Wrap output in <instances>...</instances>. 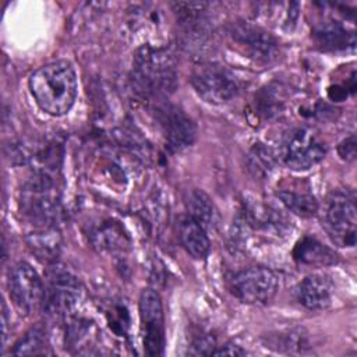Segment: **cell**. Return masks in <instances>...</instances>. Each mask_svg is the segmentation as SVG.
Instances as JSON below:
<instances>
[{"instance_id": "obj_1", "label": "cell", "mask_w": 357, "mask_h": 357, "mask_svg": "<svg viewBox=\"0 0 357 357\" xmlns=\"http://www.w3.org/2000/svg\"><path fill=\"white\" fill-rule=\"evenodd\" d=\"M28 85L36 105L52 116L68 113L78 93L77 74L67 60L40 66L31 74Z\"/></svg>"}, {"instance_id": "obj_2", "label": "cell", "mask_w": 357, "mask_h": 357, "mask_svg": "<svg viewBox=\"0 0 357 357\" xmlns=\"http://www.w3.org/2000/svg\"><path fill=\"white\" fill-rule=\"evenodd\" d=\"M176 63L165 47L142 46L134 59L131 82L144 98L169 95L176 86Z\"/></svg>"}, {"instance_id": "obj_3", "label": "cell", "mask_w": 357, "mask_h": 357, "mask_svg": "<svg viewBox=\"0 0 357 357\" xmlns=\"http://www.w3.org/2000/svg\"><path fill=\"white\" fill-rule=\"evenodd\" d=\"M357 206L351 190H336L325 201L322 227L331 240L344 248L356 245Z\"/></svg>"}, {"instance_id": "obj_4", "label": "cell", "mask_w": 357, "mask_h": 357, "mask_svg": "<svg viewBox=\"0 0 357 357\" xmlns=\"http://www.w3.org/2000/svg\"><path fill=\"white\" fill-rule=\"evenodd\" d=\"M191 85L199 98L213 105L229 102L240 91L238 78L218 63L197 66L191 74Z\"/></svg>"}, {"instance_id": "obj_5", "label": "cell", "mask_w": 357, "mask_h": 357, "mask_svg": "<svg viewBox=\"0 0 357 357\" xmlns=\"http://www.w3.org/2000/svg\"><path fill=\"white\" fill-rule=\"evenodd\" d=\"M279 279L265 266H252L238 271L230 279V290L241 303L252 305L268 304L276 294Z\"/></svg>"}, {"instance_id": "obj_6", "label": "cell", "mask_w": 357, "mask_h": 357, "mask_svg": "<svg viewBox=\"0 0 357 357\" xmlns=\"http://www.w3.org/2000/svg\"><path fill=\"white\" fill-rule=\"evenodd\" d=\"M326 153L324 142L308 128H296L280 146V159L291 170H308L319 163Z\"/></svg>"}, {"instance_id": "obj_7", "label": "cell", "mask_w": 357, "mask_h": 357, "mask_svg": "<svg viewBox=\"0 0 357 357\" xmlns=\"http://www.w3.org/2000/svg\"><path fill=\"white\" fill-rule=\"evenodd\" d=\"M139 319L144 340V351L148 356H160L165 349V317L160 296L152 290L145 289L141 291Z\"/></svg>"}, {"instance_id": "obj_8", "label": "cell", "mask_w": 357, "mask_h": 357, "mask_svg": "<svg viewBox=\"0 0 357 357\" xmlns=\"http://www.w3.org/2000/svg\"><path fill=\"white\" fill-rule=\"evenodd\" d=\"M10 297L22 314H31L45 300V289L40 276L33 266L25 261L15 264L10 272L8 280Z\"/></svg>"}, {"instance_id": "obj_9", "label": "cell", "mask_w": 357, "mask_h": 357, "mask_svg": "<svg viewBox=\"0 0 357 357\" xmlns=\"http://www.w3.org/2000/svg\"><path fill=\"white\" fill-rule=\"evenodd\" d=\"M158 120L167 146L172 151H181L192 144L195 138V126L178 107L172 105L159 107Z\"/></svg>"}, {"instance_id": "obj_10", "label": "cell", "mask_w": 357, "mask_h": 357, "mask_svg": "<svg viewBox=\"0 0 357 357\" xmlns=\"http://www.w3.org/2000/svg\"><path fill=\"white\" fill-rule=\"evenodd\" d=\"M231 36L255 59L271 60L278 53L276 39L258 26L243 22L237 24L231 29Z\"/></svg>"}, {"instance_id": "obj_11", "label": "cell", "mask_w": 357, "mask_h": 357, "mask_svg": "<svg viewBox=\"0 0 357 357\" xmlns=\"http://www.w3.org/2000/svg\"><path fill=\"white\" fill-rule=\"evenodd\" d=\"M333 296V283L329 276L312 273L303 279L296 287L297 301L308 310L326 308Z\"/></svg>"}, {"instance_id": "obj_12", "label": "cell", "mask_w": 357, "mask_h": 357, "mask_svg": "<svg viewBox=\"0 0 357 357\" xmlns=\"http://www.w3.org/2000/svg\"><path fill=\"white\" fill-rule=\"evenodd\" d=\"M25 212L39 222H47L53 218L56 202L52 194V184L47 178H38L32 181L25 190L22 199Z\"/></svg>"}, {"instance_id": "obj_13", "label": "cell", "mask_w": 357, "mask_h": 357, "mask_svg": "<svg viewBox=\"0 0 357 357\" xmlns=\"http://www.w3.org/2000/svg\"><path fill=\"white\" fill-rule=\"evenodd\" d=\"M78 296L79 290L75 278L68 273H59L52 279L47 293L45 291L43 304L46 303L53 314H67V311L77 303Z\"/></svg>"}, {"instance_id": "obj_14", "label": "cell", "mask_w": 357, "mask_h": 357, "mask_svg": "<svg viewBox=\"0 0 357 357\" xmlns=\"http://www.w3.org/2000/svg\"><path fill=\"white\" fill-rule=\"evenodd\" d=\"M178 237L183 248L195 259H205L211 251V241L206 230L190 216L184 218L180 223Z\"/></svg>"}, {"instance_id": "obj_15", "label": "cell", "mask_w": 357, "mask_h": 357, "mask_svg": "<svg viewBox=\"0 0 357 357\" xmlns=\"http://www.w3.org/2000/svg\"><path fill=\"white\" fill-rule=\"evenodd\" d=\"M188 216L201 225L206 231L218 226V211L212 199L202 190H191L185 198Z\"/></svg>"}, {"instance_id": "obj_16", "label": "cell", "mask_w": 357, "mask_h": 357, "mask_svg": "<svg viewBox=\"0 0 357 357\" xmlns=\"http://www.w3.org/2000/svg\"><path fill=\"white\" fill-rule=\"evenodd\" d=\"M294 258L310 266H326L337 262V255L317 238L304 237L294 248Z\"/></svg>"}, {"instance_id": "obj_17", "label": "cell", "mask_w": 357, "mask_h": 357, "mask_svg": "<svg viewBox=\"0 0 357 357\" xmlns=\"http://www.w3.org/2000/svg\"><path fill=\"white\" fill-rule=\"evenodd\" d=\"M318 43L328 49H347L354 47V32L347 31L340 22L332 21L328 24H324L318 28L315 32Z\"/></svg>"}, {"instance_id": "obj_18", "label": "cell", "mask_w": 357, "mask_h": 357, "mask_svg": "<svg viewBox=\"0 0 357 357\" xmlns=\"http://www.w3.org/2000/svg\"><path fill=\"white\" fill-rule=\"evenodd\" d=\"M49 343L46 337V332L35 326L29 329L20 340L15 343L13 349L14 356H39V354H47L49 353Z\"/></svg>"}, {"instance_id": "obj_19", "label": "cell", "mask_w": 357, "mask_h": 357, "mask_svg": "<svg viewBox=\"0 0 357 357\" xmlns=\"http://www.w3.org/2000/svg\"><path fill=\"white\" fill-rule=\"evenodd\" d=\"M278 197L290 212L301 218H310L318 212V202L310 194H300L294 191H279Z\"/></svg>"}, {"instance_id": "obj_20", "label": "cell", "mask_w": 357, "mask_h": 357, "mask_svg": "<svg viewBox=\"0 0 357 357\" xmlns=\"http://www.w3.org/2000/svg\"><path fill=\"white\" fill-rule=\"evenodd\" d=\"M29 245L40 258H53L59 251V236L54 231L32 234Z\"/></svg>"}, {"instance_id": "obj_21", "label": "cell", "mask_w": 357, "mask_h": 357, "mask_svg": "<svg viewBox=\"0 0 357 357\" xmlns=\"http://www.w3.org/2000/svg\"><path fill=\"white\" fill-rule=\"evenodd\" d=\"M123 233L116 227V226H105L100 230H96L93 233V238H95V244L96 245H102V248H114L117 247V243L123 238L121 236Z\"/></svg>"}, {"instance_id": "obj_22", "label": "cell", "mask_w": 357, "mask_h": 357, "mask_svg": "<svg viewBox=\"0 0 357 357\" xmlns=\"http://www.w3.org/2000/svg\"><path fill=\"white\" fill-rule=\"evenodd\" d=\"M251 166L252 169H257V172L266 173L273 166V155L265 148H255L254 155H251Z\"/></svg>"}, {"instance_id": "obj_23", "label": "cell", "mask_w": 357, "mask_h": 357, "mask_svg": "<svg viewBox=\"0 0 357 357\" xmlns=\"http://www.w3.org/2000/svg\"><path fill=\"white\" fill-rule=\"evenodd\" d=\"M215 339L209 335H201L198 336L194 342H192V346H191V350H188L190 354H195V356H199V354H212L213 350H215Z\"/></svg>"}, {"instance_id": "obj_24", "label": "cell", "mask_w": 357, "mask_h": 357, "mask_svg": "<svg viewBox=\"0 0 357 357\" xmlns=\"http://www.w3.org/2000/svg\"><path fill=\"white\" fill-rule=\"evenodd\" d=\"M337 152L342 159H344L347 162L354 160V158H356V137H354V134H351L349 138H346L340 142Z\"/></svg>"}, {"instance_id": "obj_25", "label": "cell", "mask_w": 357, "mask_h": 357, "mask_svg": "<svg viewBox=\"0 0 357 357\" xmlns=\"http://www.w3.org/2000/svg\"><path fill=\"white\" fill-rule=\"evenodd\" d=\"M212 354H215V356H244L245 350H243L240 346H237L234 343H226V344L215 349Z\"/></svg>"}]
</instances>
